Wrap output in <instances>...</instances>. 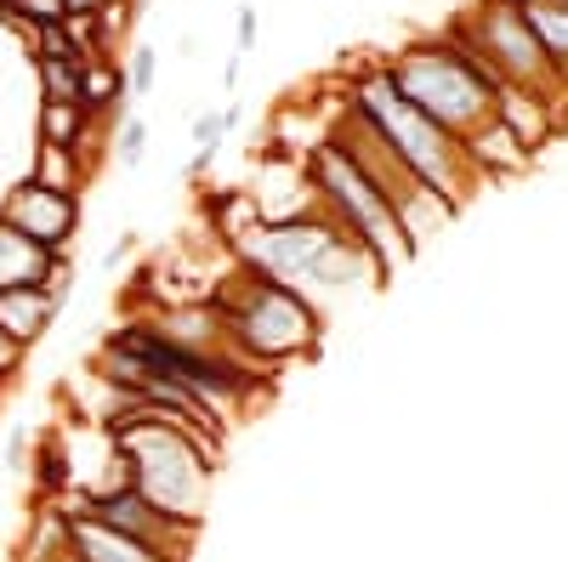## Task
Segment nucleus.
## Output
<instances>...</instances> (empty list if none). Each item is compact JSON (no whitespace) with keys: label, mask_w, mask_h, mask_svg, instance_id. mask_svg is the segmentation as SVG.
I'll return each mask as SVG.
<instances>
[{"label":"nucleus","mask_w":568,"mask_h":562,"mask_svg":"<svg viewBox=\"0 0 568 562\" xmlns=\"http://www.w3.org/2000/svg\"><path fill=\"white\" fill-rule=\"evenodd\" d=\"M205 307L216 313L227 347L240 352L251 369H262V375L296 369V364L324 352V313L307 296L284 290L278 278H267V273H256L245 262H227L211 278Z\"/></svg>","instance_id":"1"},{"label":"nucleus","mask_w":568,"mask_h":562,"mask_svg":"<svg viewBox=\"0 0 568 562\" xmlns=\"http://www.w3.org/2000/svg\"><path fill=\"white\" fill-rule=\"evenodd\" d=\"M227 262H245V267L278 278L284 290L307 296L318 313H329V302H347L358 290H382V278L364 262V251L318 205L302 216H284V222H256L227 251Z\"/></svg>","instance_id":"2"},{"label":"nucleus","mask_w":568,"mask_h":562,"mask_svg":"<svg viewBox=\"0 0 568 562\" xmlns=\"http://www.w3.org/2000/svg\"><path fill=\"white\" fill-rule=\"evenodd\" d=\"M103 427L120 443V466H125V483L154 500L165 518L200 529L211 489H216V443H205L200 432H187L182 420L171 415H149V409H120L103 415Z\"/></svg>","instance_id":"3"},{"label":"nucleus","mask_w":568,"mask_h":562,"mask_svg":"<svg viewBox=\"0 0 568 562\" xmlns=\"http://www.w3.org/2000/svg\"><path fill=\"white\" fill-rule=\"evenodd\" d=\"M342 109H347L420 187H433V194L449 200L455 211L484 187L478 171H471V160H466V149H460V136H449L444 125L426 120L415 103H404L382 63H369V69H358V74L347 80Z\"/></svg>","instance_id":"4"},{"label":"nucleus","mask_w":568,"mask_h":562,"mask_svg":"<svg viewBox=\"0 0 568 562\" xmlns=\"http://www.w3.org/2000/svg\"><path fill=\"white\" fill-rule=\"evenodd\" d=\"M302 176L313 187V205L364 251V262L375 267L382 285H393V278L415 262V245L404 239L393 200L369 182V171L336 143V136H318V143L302 154Z\"/></svg>","instance_id":"5"},{"label":"nucleus","mask_w":568,"mask_h":562,"mask_svg":"<svg viewBox=\"0 0 568 562\" xmlns=\"http://www.w3.org/2000/svg\"><path fill=\"white\" fill-rule=\"evenodd\" d=\"M387 80L398 85V98L415 103L433 125H444L449 136H466L495 120V98L500 85L489 80V69L478 58H466L449 34H426V40H409L404 52H393L387 63Z\"/></svg>","instance_id":"6"},{"label":"nucleus","mask_w":568,"mask_h":562,"mask_svg":"<svg viewBox=\"0 0 568 562\" xmlns=\"http://www.w3.org/2000/svg\"><path fill=\"white\" fill-rule=\"evenodd\" d=\"M466 58H478L489 69L495 85H524V91H546V98H557L568 109V91L557 85L546 52H540V40L524 18V7L517 0H484L471 18H455L444 29Z\"/></svg>","instance_id":"7"},{"label":"nucleus","mask_w":568,"mask_h":562,"mask_svg":"<svg viewBox=\"0 0 568 562\" xmlns=\"http://www.w3.org/2000/svg\"><path fill=\"white\" fill-rule=\"evenodd\" d=\"M74 511H85V518H98V523H109V529H120V534H131V540H142V545H154V551H165V556H176V562L194 556V534H200V529L165 518V511H160L154 500H142L131 483H114V489L85 494V500H74Z\"/></svg>","instance_id":"8"},{"label":"nucleus","mask_w":568,"mask_h":562,"mask_svg":"<svg viewBox=\"0 0 568 562\" xmlns=\"http://www.w3.org/2000/svg\"><path fill=\"white\" fill-rule=\"evenodd\" d=\"M80 194H58V187H40V182H12V194L0 200V222L12 233H23L29 245L52 251V256H69L74 233H80Z\"/></svg>","instance_id":"9"},{"label":"nucleus","mask_w":568,"mask_h":562,"mask_svg":"<svg viewBox=\"0 0 568 562\" xmlns=\"http://www.w3.org/2000/svg\"><path fill=\"white\" fill-rule=\"evenodd\" d=\"M69 296H74V267H69V256L40 278V285H23V290H7L0 296V330H7L23 352H34L45 336H52V324H58V313L69 307Z\"/></svg>","instance_id":"10"},{"label":"nucleus","mask_w":568,"mask_h":562,"mask_svg":"<svg viewBox=\"0 0 568 562\" xmlns=\"http://www.w3.org/2000/svg\"><path fill=\"white\" fill-rule=\"evenodd\" d=\"M63 511H69V551H74V562H176V556L142 545V540H131V534H120V529H109L98 518H85V511H74V505H63Z\"/></svg>","instance_id":"11"},{"label":"nucleus","mask_w":568,"mask_h":562,"mask_svg":"<svg viewBox=\"0 0 568 562\" xmlns=\"http://www.w3.org/2000/svg\"><path fill=\"white\" fill-rule=\"evenodd\" d=\"M466 160H471V171H478V182H500V176H517V171H529V149L517 143V136L500 125V120H489V125H478L466 136Z\"/></svg>","instance_id":"12"},{"label":"nucleus","mask_w":568,"mask_h":562,"mask_svg":"<svg viewBox=\"0 0 568 562\" xmlns=\"http://www.w3.org/2000/svg\"><path fill=\"white\" fill-rule=\"evenodd\" d=\"M58 262H63V256L29 245L23 233H12L7 222H0V296H7V290H23V285H40V278L52 273Z\"/></svg>","instance_id":"13"},{"label":"nucleus","mask_w":568,"mask_h":562,"mask_svg":"<svg viewBox=\"0 0 568 562\" xmlns=\"http://www.w3.org/2000/svg\"><path fill=\"white\" fill-rule=\"evenodd\" d=\"M205 227H211V239L222 245V251H233V245H240L245 239V233L262 222L256 216V200L245 194V187H216V194H205Z\"/></svg>","instance_id":"14"},{"label":"nucleus","mask_w":568,"mask_h":562,"mask_svg":"<svg viewBox=\"0 0 568 562\" xmlns=\"http://www.w3.org/2000/svg\"><path fill=\"white\" fill-rule=\"evenodd\" d=\"M517 7H524V18H529V29L540 40L557 85L568 91V0H517Z\"/></svg>","instance_id":"15"},{"label":"nucleus","mask_w":568,"mask_h":562,"mask_svg":"<svg viewBox=\"0 0 568 562\" xmlns=\"http://www.w3.org/2000/svg\"><path fill=\"white\" fill-rule=\"evenodd\" d=\"M125 69L114 63V58H98V63H85L80 69V109L98 120V114H109V125L125 114Z\"/></svg>","instance_id":"16"},{"label":"nucleus","mask_w":568,"mask_h":562,"mask_svg":"<svg viewBox=\"0 0 568 562\" xmlns=\"http://www.w3.org/2000/svg\"><path fill=\"white\" fill-rule=\"evenodd\" d=\"M29 182L58 187V194H85L91 154H85V149H58V143H34V171H29Z\"/></svg>","instance_id":"17"},{"label":"nucleus","mask_w":568,"mask_h":562,"mask_svg":"<svg viewBox=\"0 0 568 562\" xmlns=\"http://www.w3.org/2000/svg\"><path fill=\"white\" fill-rule=\"evenodd\" d=\"M233 131H240V103H233V109H200L194 114V154H187V176H200L222 154V143Z\"/></svg>","instance_id":"18"},{"label":"nucleus","mask_w":568,"mask_h":562,"mask_svg":"<svg viewBox=\"0 0 568 562\" xmlns=\"http://www.w3.org/2000/svg\"><path fill=\"white\" fill-rule=\"evenodd\" d=\"M85 131H91V114L80 103H40V143L85 149Z\"/></svg>","instance_id":"19"},{"label":"nucleus","mask_w":568,"mask_h":562,"mask_svg":"<svg viewBox=\"0 0 568 562\" xmlns=\"http://www.w3.org/2000/svg\"><path fill=\"white\" fill-rule=\"evenodd\" d=\"M109 154H114L120 171H136L142 160H149V120L125 109V114L114 120V143H109Z\"/></svg>","instance_id":"20"},{"label":"nucleus","mask_w":568,"mask_h":562,"mask_svg":"<svg viewBox=\"0 0 568 562\" xmlns=\"http://www.w3.org/2000/svg\"><path fill=\"white\" fill-rule=\"evenodd\" d=\"M120 69H125V98L131 103H142L160 85V52H154V45H131Z\"/></svg>","instance_id":"21"},{"label":"nucleus","mask_w":568,"mask_h":562,"mask_svg":"<svg viewBox=\"0 0 568 562\" xmlns=\"http://www.w3.org/2000/svg\"><path fill=\"white\" fill-rule=\"evenodd\" d=\"M256 40H262V12H256L251 0H245V7H240V18H233V52H240V58H251V52H256Z\"/></svg>","instance_id":"22"},{"label":"nucleus","mask_w":568,"mask_h":562,"mask_svg":"<svg viewBox=\"0 0 568 562\" xmlns=\"http://www.w3.org/2000/svg\"><path fill=\"white\" fill-rule=\"evenodd\" d=\"M23 358H29V352H23V347H18V341L7 336V330H0V381H18Z\"/></svg>","instance_id":"23"},{"label":"nucleus","mask_w":568,"mask_h":562,"mask_svg":"<svg viewBox=\"0 0 568 562\" xmlns=\"http://www.w3.org/2000/svg\"><path fill=\"white\" fill-rule=\"evenodd\" d=\"M240 85H245V58L233 52V58H227V69H222V91H227V98H240Z\"/></svg>","instance_id":"24"},{"label":"nucleus","mask_w":568,"mask_h":562,"mask_svg":"<svg viewBox=\"0 0 568 562\" xmlns=\"http://www.w3.org/2000/svg\"><path fill=\"white\" fill-rule=\"evenodd\" d=\"M103 7H109V0H63V12H69V18H74V12L91 18V12H103Z\"/></svg>","instance_id":"25"},{"label":"nucleus","mask_w":568,"mask_h":562,"mask_svg":"<svg viewBox=\"0 0 568 562\" xmlns=\"http://www.w3.org/2000/svg\"><path fill=\"white\" fill-rule=\"evenodd\" d=\"M136 245H142V239H136V233H125V239H120V245L109 251V267H120V262H125V256H131Z\"/></svg>","instance_id":"26"},{"label":"nucleus","mask_w":568,"mask_h":562,"mask_svg":"<svg viewBox=\"0 0 568 562\" xmlns=\"http://www.w3.org/2000/svg\"><path fill=\"white\" fill-rule=\"evenodd\" d=\"M0 529H7V494H0Z\"/></svg>","instance_id":"27"},{"label":"nucleus","mask_w":568,"mask_h":562,"mask_svg":"<svg viewBox=\"0 0 568 562\" xmlns=\"http://www.w3.org/2000/svg\"><path fill=\"white\" fill-rule=\"evenodd\" d=\"M7 387H12V381H0V403H7Z\"/></svg>","instance_id":"28"},{"label":"nucleus","mask_w":568,"mask_h":562,"mask_svg":"<svg viewBox=\"0 0 568 562\" xmlns=\"http://www.w3.org/2000/svg\"><path fill=\"white\" fill-rule=\"evenodd\" d=\"M58 562H74V551H63V556H58Z\"/></svg>","instance_id":"29"},{"label":"nucleus","mask_w":568,"mask_h":562,"mask_svg":"<svg viewBox=\"0 0 568 562\" xmlns=\"http://www.w3.org/2000/svg\"><path fill=\"white\" fill-rule=\"evenodd\" d=\"M0 7H12V0H0Z\"/></svg>","instance_id":"30"},{"label":"nucleus","mask_w":568,"mask_h":562,"mask_svg":"<svg viewBox=\"0 0 568 562\" xmlns=\"http://www.w3.org/2000/svg\"><path fill=\"white\" fill-rule=\"evenodd\" d=\"M240 7H245V0H240Z\"/></svg>","instance_id":"31"},{"label":"nucleus","mask_w":568,"mask_h":562,"mask_svg":"<svg viewBox=\"0 0 568 562\" xmlns=\"http://www.w3.org/2000/svg\"><path fill=\"white\" fill-rule=\"evenodd\" d=\"M136 7H142V0H136Z\"/></svg>","instance_id":"32"}]
</instances>
